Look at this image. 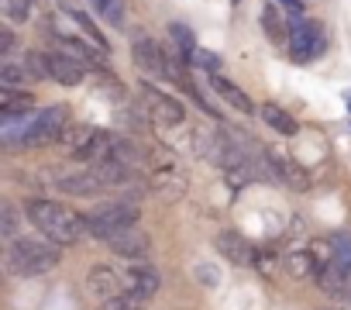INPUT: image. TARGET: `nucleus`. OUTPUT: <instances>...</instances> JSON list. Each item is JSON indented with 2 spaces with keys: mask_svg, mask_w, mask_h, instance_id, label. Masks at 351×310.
<instances>
[{
  "mask_svg": "<svg viewBox=\"0 0 351 310\" xmlns=\"http://www.w3.org/2000/svg\"><path fill=\"white\" fill-rule=\"evenodd\" d=\"M186 62L197 66V69H204V73H210V76H221V66H224V59H221L217 52H207V49H200V45H197V52H193Z\"/></svg>",
  "mask_w": 351,
  "mask_h": 310,
  "instance_id": "bb28decb",
  "label": "nucleus"
},
{
  "mask_svg": "<svg viewBox=\"0 0 351 310\" xmlns=\"http://www.w3.org/2000/svg\"><path fill=\"white\" fill-rule=\"evenodd\" d=\"M258 117H262L272 131H279V134H296V131H300L296 117H293L289 110L276 107V104H262V107H258Z\"/></svg>",
  "mask_w": 351,
  "mask_h": 310,
  "instance_id": "4be33fe9",
  "label": "nucleus"
},
{
  "mask_svg": "<svg viewBox=\"0 0 351 310\" xmlns=\"http://www.w3.org/2000/svg\"><path fill=\"white\" fill-rule=\"evenodd\" d=\"M138 93H141V104L148 107V114H152L155 121H162V124H169V128H180V124L186 121V110H183V104L176 100L172 93L158 90L152 80H141Z\"/></svg>",
  "mask_w": 351,
  "mask_h": 310,
  "instance_id": "6e6552de",
  "label": "nucleus"
},
{
  "mask_svg": "<svg viewBox=\"0 0 351 310\" xmlns=\"http://www.w3.org/2000/svg\"><path fill=\"white\" fill-rule=\"evenodd\" d=\"M56 190H62L69 197H97V193H104V183L93 173V166H86V169H76V173L59 176L56 180Z\"/></svg>",
  "mask_w": 351,
  "mask_h": 310,
  "instance_id": "4468645a",
  "label": "nucleus"
},
{
  "mask_svg": "<svg viewBox=\"0 0 351 310\" xmlns=\"http://www.w3.org/2000/svg\"><path fill=\"white\" fill-rule=\"evenodd\" d=\"M59 145L66 148V155H73L76 163L97 166V163L110 159L114 134H107V131H104V128H97V124H69V128L62 131Z\"/></svg>",
  "mask_w": 351,
  "mask_h": 310,
  "instance_id": "20e7f679",
  "label": "nucleus"
},
{
  "mask_svg": "<svg viewBox=\"0 0 351 310\" xmlns=\"http://www.w3.org/2000/svg\"><path fill=\"white\" fill-rule=\"evenodd\" d=\"M104 245H110L114 255H121V259H128V262H134V265L145 262L148 252H152V241H148V235H145L141 228H124V231L110 235Z\"/></svg>",
  "mask_w": 351,
  "mask_h": 310,
  "instance_id": "9b49d317",
  "label": "nucleus"
},
{
  "mask_svg": "<svg viewBox=\"0 0 351 310\" xmlns=\"http://www.w3.org/2000/svg\"><path fill=\"white\" fill-rule=\"evenodd\" d=\"M66 117H69V110L62 104L45 107V110H32V114H18V117H4L0 138H4V145H11L14 152L42 148V145H52V141L62 138V131L69 128Z\"/></svg>",
  "mask_w": 351,
  "mask_h": 310,
  "instance_id": "f257e3e1",
  "label": "nucleus"
},
{
  "mask_svg": "<svg viewBox=\"0 0 351 310\" xmlns=\"http://www.w3.org/2000/svg\"><path fill=\"white\" fill-rule=\"evenodd\" d=\"M148 190L162 200V204H176L186 197V176L176 169V166H165V169H152L148 176Z\"/></svg>",
  "mask_w": 351,
  "mask_h": 310,
  "instance_id": "f8f14e48",
  "label": "nucleus"
},
{
  "mask_svg": "<svg viewBox=\"0 0 351 310\" xmlns=\"http://www.w3.org/2000/svg\"><path fill=\"white\" fill-rule=\"evenodd\" d=\"M59 42V52L80 59L86 69H104V49L93 45V42H83V38H73V35H56Z\"/></svg>",
  "mask_w": 351,
  "mask_h": 310,
  "instance_id": "dca6fc26",
  "label": "nucleus"
},
{
  "mask_svg": "<svg viewBox=\"0 0 351 310\" xmlns=\"http://www.w3.org/2000/svg\"><path fill=\"white\" fill-rule=\"evenodd\" d=\"M14 49V35H11V28H0V56H8Z\"/></svg>",
  "mask_w": 351,
  "mask_h": 310,
  "instance_id": "473e14b6",
  "label": "nucleus"
},
{
  "mask_svg": "<svg viewBox=\"0 0 351 310\" xmlns=\"http://www.w3.org/2000/svg\"><path fill=\"white\" fill-rule=\"evenodd\" d=\"M282 262H286V272H289V276H293L296 283H310V279L317 283V279H320V269H324V262H320V259H317V255H313L310 248L289 252V255H286Z\"/></svg>",
  "mask_w": 351,
  "mask_h": 310,
  "instance_id": "f3484780",
  "label": "nucleus"
},
{
  "mask_svg": "<svg viewBox=\"0 0 351 310\" xmlns=\"http://www.w3.org/2000/svg\"><path fill=\"white\" fill-rule=\"evenodd\" d=\"M35 97L28 90H4L0 93V117H18V114H32Z\"/></svg>",
  "mask_w": 351,
  "mask_h": 310,
  "instance_id": "5701e85b",
  "label": "nucleus"
},
{
  "mask_svg": "<svg viewBox=\"0 0 351 310\" xmlns=\"http://www.w3.org/2000/svg\"><path fill=\"white\" fill-rule=\"evenodd\" d=\"M59 265V245L56 241H38V238H18L4 252V269L18 279H35L45 276Z\"/></svg>",
  "mask_w": 351,
  "mask_h": 310,
  "instance_id": "7ed1b4c3",
  "label": "nucleus"
},
{
  "mask_svg": "<svg viewBox=\"0 0 351 310\" xmlns=\"http://www.w3.org/2000/svg\"><path fill=\"white\" fill-rule=\"evenodd\" d=\"M138 307H141V300H138L134 293H128V289L100 303V310H138Z\"/></svg>",
  "mask_w": 351,
  "mask_h": 310,
  "instance_id": "2f4dec72",
  "label": "nucleus"
},
{
  "mask_svg": "<svg viewBox=\"0 0 351 310\" xmlns=\"http://www.w3.org/2000/svg\"><path fill=\"white\" fill-rule=\"evenodd\" d=\"M25 217L45 235V241H56V245H76L83 241V235H90V224L83 214L49 197H32L25 204Z\"/></svg>",
  "mask_w": 351,
  "mask_h": 310,
  "instance_id": "f03ea898",
  "label": "nucleus"
},
{
  "mask_svg": "<svg viewBox=\"0 0 351 310\" xmlns=\"http://www.w3.org/2000/svg\"><path fill=\"white\" fill-rule=\"evenodd\" d=\"M330 262H337L344 272H351V235L348 231H337L330 238Z\"/></svg>",
  "mask_w": 351,
  "mask_h": 310,
  "instance_id": "393cba45",
  "label": "nucleus"
},
{
  "mask_svg": "<svg viewBox=\"0 0 351 310\" xmlns=\"http://www.w3.org/2000/svg\"><path fill=\"white\" fill-rule=\"evenodd\" d=\"M90 8H93L104 21H110L114 28L124 25V0H90Z\"/></svg>",
  "mask_w": 351,
  "mask_h": 310,
  "instance_id": "a878e982",
  "label": "nucleus"
},
{
  "mask_svg": "<svg viewBox=\"0 0 351 310\" xmlns=\"http://www.w3.org/2000/svg\"><path fill=\"white\" fill-rule=\"evenodd\" d=\"M214 248H217L221 259H228L231 265H255V262H258V252L252 248V241H248L241 231H234V228L217 231V235H214Z\"/></svg>",
  "mask_w": 351,
  "mask_h": 310,
  "instance_id": "9d476101",
  "label": "nucleus"
},
{
  "mask_svg": "<svg viewBox=\"0 0 351 310\" xmlns=\"http://www.w3.org/2000/svg\"><path fill=\"white\" fill-rule=\"evenodd\" d=\"M348 276H351V272H344L337 262H330V259H327V262H324V269H320L317 286H320L327 296H337V300H341V296H348Z\"/></svg>",
  "mask_w": 351,
  "mask_h": 310,
  "instance_id": "aec40b11",
  "label": "nucleus"
},
{
  "mask_svg": "<svg viewBox=\"0 0 351 310\" xmlns=\"http://www.w3.org/2000/svg\"><path fill=\"white\" fill-rule=\"evenodd\" d=\"M210 86H214V93L221 97V100H228L238 114H255V104H252V97L238 86V83H231L228 76H210Z\"/></svg>",
  "mask_w": 351,
  "mask_h": 310,
  "instance_id": "6ab92c4d",
  "label": "nucleus"
},
{
  "mask_svg": "<svg viewBox=\"0 0 351 310\" xmlns=\"http://www.w3.org/2000/svg\"><path fill=\"white\" fill-rule=\"evenodd\" d=\"M272 163H276V169H279V180H286L293 190H306V187H310V176H306V169H303L300 163L282 159V155H272Z\"/></svg>",
  "mask_w": 351,
  "mask_h": 310,
  "instance_id": "b1692460",
  "label": "nucleus"
},
{
  "mask_svg": "<svg viewBox=\"0 0 351 310\" xmlns=\"http://www.w3.org/2000/svg\"><path fill=\"white\" fill-rule=\"evenodd\" d=\"M324 49H327V28L320 21L306 18V21H300L293 28V35H289V59L296 66H306V62L320 59Z\"/></svg>",
  "mask_w": 351,
  "mask_h": 310,
  "instance_id": "0eeeda50",
  "label": "nucleus"
},
{
  "mask_svg": "<svg viewBox=\"0 0 351 310\" xmlns=\"http://www.w3.org/2000/svg\"><path fill=\"white\" fill-rule=\"evenodd\" d=\"M86 289L104 303V300L124 293V276H121L114 265H93V269L86 272Z\"/></svg>",
  "mask_w": 351,
  "mask_h": 310,
  "instance_id": "ddd939ff",
  "label": "nucleus"
},
{
  "mask_svg": "<svg viewBox=\"0 0 351 310\" xmlns=\"http://www.w3.org/2000/svg\"><path fill=\"white\" fill-rule=\"evenodd\" d=\"M193 279H197L204 289H217V286H221V269H214L210 262H200V265H193Z\"/></svg>",
  "mask_w": 351,
  "mask_h": 310,
  "instance_id": "c85d7f7f",
  "label": "nucleus"
},
{
  "mask_svg": "<svg viewBox=\"0 0 351 310\" xmlns=\"http://www.w3.org/2000/svg\"><path fill=\"white\" fill-rule=\"evenodd\" d=\"M279 4H286V8H293V11H300V8L306 4V0H279Z\"/></svg>",
  "mask_w": 351,
  "mask_h": 310,
  "instance_id": "72a5a7b5",
  "label": "nucleus"
},
{
  "mask_svg": "<svg viewBox=\"0 0 351 310\" xmlns=\"http://www.w3.org/2000/svg\"><path fill=\"white\" fill-rule=\"evenodd\" d=\"M4 11H8V21L21 25V21H28V18H32V11H35V0H8Z\"/></svg>",
  "mask_w": 351,
  "mask_h": 310,
  "instance_id": "c756f323",
  "label": "nucleus"
},
{
  "mask_svg": "<svg viewBox=\"0 0 351 310\" xmlns=\"http://www.w3.org/2000/svg\"><path fill=\"white\" fill-rule=\"evenodd\" d=\"M124 286H128V293H134L141 303L145 300H152L155 293H158V286H162V276L148 265V262H138V265H131L128 269V276H124Z\"/></svg>",
  "mask_w": 351,
  "mask_h": 310,
  "instance_id": "2eb2a0df",
  "label": "nucleus"
},
{
  "mask_svg": "<svg viewBox=\"0 0 351 310\" xmlns=\"http://www.w3.org/2000/svg\"><path fill=\"white\" fill-rule=\"evenodd\" d=\"M42 76L32 69V62H4L0 66V86L4 90H28L32 83H38Z\"/></svg>",
  "mask_w": 351,
  "mask_h": 310,
  "instance_id": "a211bd4d",
  "label": "nucleus"
},
{
  "mask_svg": "<svg viewBox=\"0 0 351 310\" xmlns=\"http://www.w3.org/2000/svg\"><path fill=\"white\" fill-rule=\"evenodd\" d=\"M131 62H134V69L145 76V80H172V83H180L183 80V73H180V66H176L165 52H162V45L155 42V38H148V35H134V42H131Z\"/></svg>",
  "mask_w": 351,
  "mask_h": 310,
  "instance_id": "423d86ee",
  "label": "nucleus"
},
{
  "mask_svg": "<svg viewBox=\"0 0 351 310\" xmlns=\"http://www.w3.org/2000/svg\"><path fill=\"white\" fill-rule=\"evenodd\" d=\"M18 231H21V217H18L14 204H4L0 207V235L8 241H18Z\"/></svg>",
  "mask_w": 351,
  "mask_h": 310,
  "instance_id": "cd10ccee",
  "label": "nucleus"
},
{
  "mask_svg": "<svg viewBox=\"0 0 351 310\" xmlns=\"http://www.w3.org/2000/svg\"><path fill=\"white\" fill-rule=\"evenodd\" d=\"M138 221H141V207H138V200H131V197L100 204L97 211L86 214L90 235L100 238V241H107L110 235H117V231H124V228H138Z\"/></svg>",
  "mask_w": 351,
  "mask_h": 310,
  "instance_id": "39448f33",
  "label": "nucleus"
},
{
  "mask_svg": "<svg viewBox=\"0 0 351 310\" xmlns=\"http://www.w3.org/2000/svg\"><path fill=\"white\" fill-rule=\"evenodd\" d=\"M169 32H172V38H176V45H180V52H183V59H190V56L197 52V42H193V32H190L186 25H172Z\"/></svg>",
  "mask_w": 351,
  "mask_h": 310,
  "instance_id": "7c9ffc66",
  "label": "nucleus"
},
{
  "mask_svg": "<svg viewBox=\"0 0 351 310\" xmlns=\"http://www.w3.org/2000/svg\"><path fill=\"white\" fill-rule=\"evenodd\" d=\"M42 62H45V76L62 83V86H80L86 80V73H90L80 59H73V56H66L59 49L56 52H42Z\"/></svg>",
  "mask_w": 351,
  "mask_h": 310,
  "instance_id": "1a4fd4ad",
  "label": "nucleus"
},
{
  "mask_svg": "<svg viewBox=\"0 0 351 310\" xmlns=\"http://www.w3.org/2000/svg\"><path fill=\"white\" fill-rule=\"evenodd\" d=\"M262 32H265V38L272 42V45H289V28H286V18L276 11V4H265L262 8Z\"/></svg>",
  "mask_w": 351,
  "mask_h": 310,
  "instance_id": "412c9836",
  "label": "nucleus"
}]
</instances>
